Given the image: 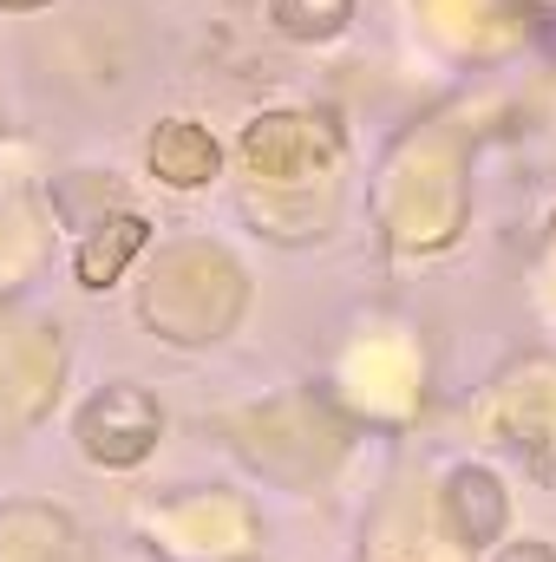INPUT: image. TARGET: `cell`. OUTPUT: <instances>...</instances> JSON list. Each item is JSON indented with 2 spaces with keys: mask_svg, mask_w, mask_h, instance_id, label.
<instances>
[{
  "mask_svg": "<svg viewBox=\"0 0 556 562\" xmlns=\"http://www.w3.org/2000/svg\"><path fill=\"white\" fill-rule=\"evenodd\" d=\"M151 170L164 183H210L216 177V138L203 125H164L151 138Z\"/></svg>",
  "mask_w": 556,
  "mask_h": 562,
  "instance_id": "1",
  "label": "cell"
},
{
  "mask_svg": "<svg viewBox=\"0 0 556 562\" xmlns=\"http://www.w3.org/2000/svg\"><path fill=\"white\" fill-rule=\"evenodd\" d=\"M138 243H144V223H138V216L105 223V236L79 249V281H86V288H112V281H119V269H125V256H132Z\"/></svg>",
  "mask_w": 556,
  "mask_h": 562,
  "instance_id": "2",
  "label": "cell"
},
{
  "mask_svg": "<svg viewBox=\"0 0 556 562\" xmlns=\"http://www.w3.org/2000/svg\"><path fill=\"white\" fill-rule=\"evenodd\" d=\"M347 7L354 0H276V26L294 33V40H321L347 20Z\"/></svg>",
  "mask_w": 556,
  "mask_h": 562,
  "instance_id": "3",
  "label": "cell"
}]
</instances>
